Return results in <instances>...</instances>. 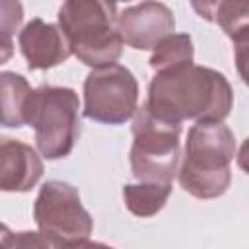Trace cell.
<instances>
[{
  "instance_id": "12",
  "label": "cell",
  "mask_w": 249,
  "mask_h": 249,
  "mask_svg": "<svg viewBox=\"0 0 249 249\" xmlns=\"http://www.w3.org/2000/svg\"><path fill=\"white\" fill-rule=\"evenodd\" d=\"M169 195H171L169 183L138 181V183H128L123 187V196H124V204L128 212L140 218L156 216L165 206Z\"/></svg>"
},
{
  "instance_id": "6",
  "label": "cell",
  "mask_w": 249,
  "mask_h": 249,
  "mask_svg": "<svg viewBox=\"0 0 249 249\" xmlns=\"http://www.w3.org/2000/svg\"><path fill=\"white\" fill-rule=\"evenodd\" d=\"M33 218L49 247L89 245L93 218L82 206L78 189L66 181H47L35 198Z\"/></svg>"
},
{
  "instance_id": "5",
  "label": "cell",
  "mask_w": 249,
  "mask_h": 249,
  "mask_svg": "<svg viewBox=\"0 0 249 249\" xmlns=\"http://www.w3.org/2000/svg\"><path fill=\"white\" fill-rule=\"evenodd\" d=\"M80 99L72 88L41 86L31 91L27 124L35 128V144L43 158H66L80 136Z\"/></svg>"
},
{
  "instance_id": "10",
  "label": "cell",
  "mask_w": 249,
  "mask_h": 249,
  "mask_svg": "<svg viewBox=\"0 0 249 249\" xmlns=\"http://www.w3.org/2000/svg\"><path fill=\"white\" fill-rule=\"evenodd\" d=\"M43 177L41 156L29 144L0 138V191L27 193Z\"/></svg>"
},
{
  "instance_id": "14",
  "label": "cell",
  "mask_w": 249,
  "mask_h": 249,
  "mask_svg": "<svg viewBox=\"0 0 249 249\" xmlns=\"http://www.w3.org/2000/svg\"><path fill=\"white\" fill-rule=\"evenodd\" d=\"M249 19V0H222L216 8L214 21L226 31V35L235 43L239 51L247 45V25Z\"/></svg>"
},
{
  "instance_id": "18",
  "label": "cell",
  "mask_w": 249,
  "mask_h": 249,
  "mask_svg": "<svg viewBox=\"0 0 249 249\" xmlns=\"http://www.w3.org/2000/svg\"><path fill=\"white\" fill-rule=\"evenodd\" d=\"M12 239H14V233L10 231L8 226L0 222V247H12Z\"/></svg>"
},
{
  "instance_id": "3",
  "label": "cell",
  "mask_w": 249,
  "mask_h": 249,
  "mask_svg": "<svg viewBox=\"0 0 249 249\" xmlns=\"http://www.w3.org/2000/svg\"><path fill=\"white\" fill-rule=\"evenodd\" d=\"M117 4L111 0H64L58 27L68 39L72 54L86 66L113 64L123 54L117 29Z\"/></svg>"
},
{
  "instance_id": "15",
  "label": "cell",
  "mask_w": 249,
  "mask_h": 249,
  "mask_svg": "<svg viewBox=\"0 0 249 249\" xmlns=\"http://www.w3.org/2000/svg\"><path fill=\"white\" fill-rule=\"evenodd\" d=\"M23 21V6L19 0H0V31L14 35Z\"/></svg>"
},
{
  "instance_id": "16",
  "label": "cell",
  "mask_w": 249,
  "mask_h": 249,
  "mask_svg": "<svg viewBox=\"0 0 249 249\" xmlns=\"http://www.w3.org/2000/svg\"><path fill=\"white\" fill-rule=\"evenodd\" d=\"M222 0H191V6L193 10L206 21H214V14H216V8Z\"/></svg>"
},
{
  "instance_id": "7",
  "label": "cell",
  "mask_w": 249,
  "mask_h": 249,
  "mask_svg": "<svg viewBox=\"0 0 249 249\" xmlns=\"http://www.w3.org/2000/svg\"><path fill=\"white\" fill-rule=\"evenodd\" d=\"M138 109V82L123 64L95 66L84 80V117L123 124Z\"/></svg>"
},
{
  "instance_id": "17",
  "label": "cell",
  "mask_w": 249,
  "mask_h": 249,
  "mask_svg": "<svg viewBox=\"0 0 249 249\" xmlns=\"http://www.w3.org/2000/svg\"><path fill=\"white\" fill-rule=\"evenodd\" d=\"M14 54V41L12 35L0 31V64H6Z\"/></svg>"
},
{
  "instance_id": "8",
  "label": "cell",
  "mask_w": 249,
  "mask_h": 249,
  "mask_svg": "<svg viewBox=\"0 0 249 249\" xmlns=\"http://www.w3.org/2000/svg\"><path fill=\"white\" fill-rule=\"evenodd\" d=\"M117 29L123 43L138 51H148L154 49L161 37L173 33L175 18L165 4L144 0L117 16Z\"/></svg>"
},
{
  "instance_id": "4",
  "label": "cell",
  "mask_w": 249,
  "mask_h": 249,
  "mask_svg": "<svg viewBox=\"0 0 249 249\" xmlns=\"http://www.w3.org/2000/svg\"><path fill=\"white\" fill-rule=\"evenodd\" d=\"M130 169L138 181L173 183L181 160V123L154 115L146 105L132 115Z\"/></svg>"
},
{
  "instance_id": "9",
  "label": "cell",
  "mask_w": 249,
  "mask_h": 249,
  "mask_svg": "<svg viewBox=\"0 0 249 249\" xmlns=\"http://www.w3.org/2000/svg\"><path fill=\"white\" fill-rule=\"evenodd\" d=\"M19 49L29 70H49L68 60L72 54L62 29L41 18L31 19L19 31Z\"/></svg>"
},
{
  "instance_id": "1",
  "label": "cell",
  "mask_w": 249,
  "mask_h": 249,
  "mask_svg": "<svg viewBox=\"0 0 249 249\" xmlns=\"http://www.w3.org/2000/svg\"><path fill=\"white\" fill-rule=\"evenodd\" d=\"M144 105L173 123L224 121L233 107V89L222 72L191 62L158 70Z\"/></svg>"
},
{
  "instance_id": "19",
  "label": "cell",
  "mask_w": 249,
  "mask_h": 249,
  "mask_svg": "<svg viewBox=\"0 0 249 249\" xmlns=\"http://www.w3.org/2000/svg\"><path fill=\"white\" fill-rule=\"evenodd\" d=\"M111 2H115V4H117V2H128V0H111Z\"/></svg>"
},
{
  "instance_id": "2",
  "label": "cell",
  "mask_w": 249,
  "mask_h": 249,
  "mask_svg": "<svg viewBox=\"0 0 249 249\" xmlns=\"http://www.w3.org/2000/svg\"><path fill=\"white\" fill-rule=\"evenodd\" d=\"M235 148V136L224 121H196L187 132L185 158L177 169L183 191L202 200L222 196L231 183Z\"/></svg>"
},
{
  "instance_id": "11",
  "label": "cell",
  "mask_w": 249,
  "mask_h": 249,
  "mask_svg": "<svg viewBox=\"0 0 249 249\" xmlns=\"http://www.w3.org/2000/svg\"><path fill=\"white\" fill-rule=\"evenodd\" d=\"M29 82L16 72H0V124L21 128L27 124V107L31 99Z\"/></svg>"
},
{
  "instance_id": "13",
  "label": "cell",
  "mask_w": 249,
  "mask_h": 249,
  "mask_svg": "<svg viewBox=\"0 0 249 249\" xmlns=\"http://www.w3.org/2000/svg\"><path fill=\"white\" fill-rule=\"evenodd\" d=\"M193 58H195V49H193L191 35L169 33L156 43L154 53L150 56V66L158 72V70H165V68L191 64Z\"/></svg>"
}]
</instances>
